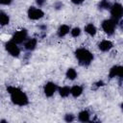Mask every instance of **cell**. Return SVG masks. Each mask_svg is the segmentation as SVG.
Instances as JSON below:
<instances>
[{
  "mask_svg": "<svg viewBox=\"0 0 123 123\" xmlns=\"http://www.w3.org/2000/svg\"><path fill=\"white\" fill-rule=\"evenodd\" d=\"M7 91L9 92L10 96H11V100L12 102L19 107H23L29 104V98L27 96V94L25 92H23L20 88L10 86L7 87Z\"/></svg>",
  "mask_w": 123,
  "mask_h": 123,
  "instance_id": "obj_1",
  "label": "cell"
},
{
  "mask_svg": "<svg viewBox=\"0 0 123 123\" xmlns=\"http://www.w3.org/2000/svg\"><path fill=\"white\" fill-rule=\"evenodd\" d=\"M75 57L78 60L79 63L83 66L89 65L94 59L93 54L86 48H78L75 51Z\"/></svg>",
  "mask_w": 123,
  "mask_h": 123,
  "instance_id": "obj_2",
  "label": "cell"
},
{
  "mask_svg": "<svg viewBox=\"0 0 123 123\" xmlns=\"http://www.w3.org/2000/svg\"><path fill=\"white\" fill-rule=\"evenodd\" d=\"M111 19H113L117 24L121 21L122 15H123V7L120 3H115L111 6L110 8Z\"/></svg>",
  "mask_w": 123,
  "mask_h": 123,
  "instance_id": "obj_3",
  "label": "cell"
},
{
  "mask_svg": "<svg viewBox=\"0 0 123 123\" xmlns=\"http://www.w3.org/2000/svg\"><path fill=\"white\" fill-rule=\"evenodd\" d=\"M117 23L113 20V19H105L102 21L101 23V27L103 29V31L108 35V36H112L115 32Z\"/></svg>",
  "mask_w": 123,
  "mask_h": 123,
  "instance_id": "obj_4",
  "label": "cell"
},
{
  "mask_svg": "<svg viewBox=\"0 0 123 123\" xmlns=\"http://www.w3.org/2000/svg\"><path fill=\"white\" fill-rule=\"evenodd\" d=\"M27 14L31 20H38L44 16V12L40 8H37V7L32 6L28 9Z\"/></svg>",
  "mask_w": 123,
  "mask_h": 123,
  "instance_id": "obj_5",
  "label": "cell"
},
{
  "mask_svg": "<svg viewBox=\"0 0 123 123\" xmlns=\"http://www.w3.org/2000/svg\"><path fill=\"white\" fill-rule=\"evenodd\" d=\"M5 49H6V51H7L11 56H12V57H14V58H17V57H19V55H20V48H19L18 44H16L15 42H13L12 39H11L10 41L6 42V44H5Z\"/></svg>",
  "mask_w": 123,
  "mask_h": 123,
  "instance_id": "obj_6",
  "label": "cell"
},
{
  "mask_svg": "<svg viewBox=\"0 0 123 123\" xmlns=\"http://www.w3.org/2000/svg\"><path fill=\"white\" fill-rule=\"evenodd\" d=\"M27 38H28V31L26 29H21L16 31L12 37V40L16 44L23 43Z\"/></svg>",
  "mask_w": 123,
  "mask_h": 123,
  "instance_id": "obj_7",
  "label": "cell"
},
{
  "mask_svg": "<svg viewBox=\"0 0 123 123\" xmlns=\"http://www.w3.org/2000/svg\"><path fill=\"white\" fill-rule=\"evenodd\" d=\"M58 86L54 82H47L43 86V92L46 97H52L57 91Z\"/></svg>",
  "mask_w": 123,
  "mask_h": 123,
  "instance_id": "obj_8",
  "label": "cell"
},
{
  "mask_svg": "<svg viewBox=\"0 0 123 123\" xmlns=\"http://www.w3.org/2000/svg\"><path fill=\"white\" fill-rule=\"evenodd\" d=\"M109 77L111 79L118 77L119 79H122L123 77V67L121 65H113L109 72Z\"/></svg>",
  "mask_w": 123,
  "mask_h": 123,
  "instance_id": "obj_9",
  "label": "cell"
},
{
  "mask_svg": "<svg viewBox=\"0 0 123 123\" xmlns=\"http://www.w3.org/2000/svg\"><path fill=\"white\" fill-rule=\"evenodd\" d=\"M37 44V39L36 37H30L24 41V48L27 51H33L36 49Z\"/></svg>",
  "mask_w": 123,
  "mask_h": 123,
  "instance_id": "obj_10",
  "label": "cell"
},
{
  "mask_svg": "<svg viewBox=\"0 0 123 123\" xmlns=\"http://www.w3.org/2000/svg\"><path fill=\"white\" fill-rule=\"evenodd\" d=\"M113 47V43L109 39H104L98 44V48L102 52H108Z\"/></svg>",
  "mask_w": 123,
  "mask_h": 123,
  "instance_id": "obj_11",
  "label": "cell"
},
{
  "mask_svg": "<svg viewBox=\"0 0 123 123\" xmlns=\"http://www.w3.org/2000/svg\"><path fill=\"white\" fill-rule=\"evenodd\" d=\"M84 88L82 86H73L72 87H70V95H72L74 98H78L83 94Z\"/></svg>",
  "mask_w": 123,
  "mask_h": 123,
  "instance_id": "obj_12",
  "label": "cell"
},
{
  "mask_svg": "<svg viewBox=\"0 0 123 123\" xmlns=\"http://www.w3.org/2000/svg\"><path fill=\"white\" fill-rule=\"evenodd\" d=\"M69 32H70V26L69 25H66V24H62V25H61L59 27V29L57 31V34H58V37H63Z\"/></svg>",
  "mask_w": 123,
  "mask_h": 123,
  "instance_id": "obj_13",
  "label": "cell"
},
{
  "mask_svg": "<svg viewBox=\"0 0 123 123\" xmlns=\"http://www.w3.org/2000/svg\"><path fill=\"white\" fill-rule=\"evenodd\" d=\"M78 120L80 122H89L90 121V114L87 111H81L78 113Z\"/></svg>",
  "mask_w": 123,
  "mask_h": 123,
  "instance_id": "obj_14",
  "label": "cell"
},
{
  "mask_svg": "<svg viewBox=\"0 0 123 123\" xmlns=\"http://www.w3.org/2000/svg\"><path fill=\"white\" fill-rule=\"evenodd\" d=\"M85 32H86L88 36L94 37V36L96 35V33H97V28L95 27V25H94L93 23H88V24H86V27H85Z\"/></svg>",
  "mask_w": 123,
  "mask_h": 123,
  "instance_id": "obj_15",
  "label": "cell"
},
{
  "mask_svg": "<svg viewBox=\"0 0 123 123\" xmlns=\"http://www.w3.org/2000/svg\"><path fill=\"white\" fill-rule=\"evenodd\" d=\"M65 76H66V78H67L68 80H70V81H74V80L78 77V73H77V71H76L74 68L70 67V68H68V69L66 70Z\"/></svg>",
  "mask_w": 123,
  "mask_h": 123,
  "instance_id": "obj_16",
  "label": "cell"
},
{
  "mask_svg": "<svg viewBox=\"0 0 123 123\" xmlns=\"http://www.w3.org/2000/svg\"><path fill=\"white\" fill-rule=\"evenodd\" d=\"M59 94L61 97L62 98H66L70 95V87L67 86H62L59 88Z\"/></svg>",
  "mask_w": 123,
  "mask_h": 123,
  "instance_id": "obj_17",
  "label": "cell"
},
{
  "mask_svg": "<svg viewBox=\"0 0 123 123\" xmlns=\"http://www.w3.org/2000/svg\"><path fill=\"white\" fill-rule=\"evenodd\" d=\"M9 23H10V16L4 12H0V25L6 26Z\"/></svg>",
  "mask_w": 123,
  "mask_h": 123,
  "instance_id": "obj_18",
  "label": "cell"
},
{
  "mask_svg": "<svg viewBox=\"0 0 123 123\" xmlns=\"http://www.w3.org/2000/svg\"><path fill=\"white\" fill-rule=\"evenodd\" d=\"M111 6V3L108 0H101L99 2V5H98L100 10H110Z\"/></svg>",
  "mask_w": 123,
  "mask_h": 123,
  "instance_id": "obj_19",
  "label": "cell"
},
{
  "mask_svg": "<svg viewBox=\"0 0 123 123\" xmlns=\"http://www.w3.org/2000/svg\"><path fill=\"white\" fill-rule=\"evenodd\" d=\"M70 34L73 37H77L81 35V29L79 27H74V28L70 29Z\"/></svg>",
  "mask_w": 123,
  "mask_h": 123,
  "instance_id": "obj_20",
  "label": "cell"
},
{
  "mask_svg": "<svg viewBox=\"0 0 123 123\" xmlns=\"http://www.w3.org/2000/svg\"><path fill=\"white\" fill-rule=\"evenodd\" d=\"M74 120H75V115L73 113H66L64 115V121L65 122L70 123V122H73Z\"/></svg>",
  "mask_w": 123,
  "mask_h": 123,
  "instance_id": "obj_21",
  "label": "cell"
},
{
  "mask_svg": "<svg viewBox=\"0 0 123 123\" xmlns=\"http://www.w3.org/2000/svg\"><path fill=\"white\" fill-rule=\"evenodd\" d=\"M62 7H63V4H62L61 1H57V2L54 4L55 10H61V9H62Z\"/></svg>",
  "mask_w": 123,
  "mask_h": 123,
  "instance_id": "obj_22",
  "label": "cell"
},
{
  "mask_svg": "<svg viewBox=\"0 0 123 123\" xmlns=\"http://www.w3.org/2000/svg\"><path fill=\"white\" fill-rule=\"evenodd\" d=\"M12 2V0H0V5H3V6H9L11 5Z\"/></svg>",
  "mask_w": 123,
  "mask_h": 123,
  "instance_id": "obj_23",
  "label": "cell"
},
{
  "mask_svg": "<svg viewBox=\"0 0 123 123\" xmlns=\"http://www.w3.org/2000/svg\"><path fill=\"white\" fill-rule=\"evenodd\" d=\"M105 86V83L101 80V81H97L96 83H94V86H95V88H98V87H100V86Z\"/></svg>",
  "mask_w": 123,
  "mask_h": 123,
  "instance_id": "obj_24",
  "label": "cell"
},
{
  "mask_svg": "<svg viewBox=\"0 0 123 123\" xmlns=\"http://www.w3.org/2000/svg\"><path fill=\"white\" fill-rule=\"evenodd\" d=\"M46 3V0H36V4L37 5V7H42L44 6Z\"/></svg>",
  "mask_w": 123,
  "mask_h": 123,
  "instance_id": "obj_25",
  "label": "cell"
},
{
  "mask_svg": "<svg viewBox=\"0 0 123 123\" xmlns=\"http://www.w3.org/2000/svg\"><path fill=\"white\" fill-rule=\"evenodd\" d=\"M84 1H85V0H71V2H72L73 4H75V5H80V4H82Z\"/></svg>",
  "mask_w": 123,
  "mask_h": 123,
  "instance_id": "obj_26",
  "label": "cell"
},
{
  "mask_svg": "<svg viewBox=\"0 0 123 123\" xmlns=\"http://www.w3.org/2000/svg\"><path fill=\"white\" fill-rule=\"evenodd\" d=\"M38 28H39L41 31H46L47 26H46V25H39V26H38Z\"/></svg>",
  "mask_w": 123,
  "mask_h": 123,
  "instance_id": "obj_27",
  "label": "cell"
},
{
  "mask_svg": "<svg viewBox=\"0 0 123 123\" xmlns=\"http://www.w3.org/2000/svg\"><path fill=\"white\" fill-rule=\"evenodd\" d=\"M0 122H7V120H5V119H2V120H0Z\"/></svg>",
  "mask_w": 123,
  "mask_h": 123,
  "instance_id": "obj_28",
  "label": "cell"
}]
</instances>
